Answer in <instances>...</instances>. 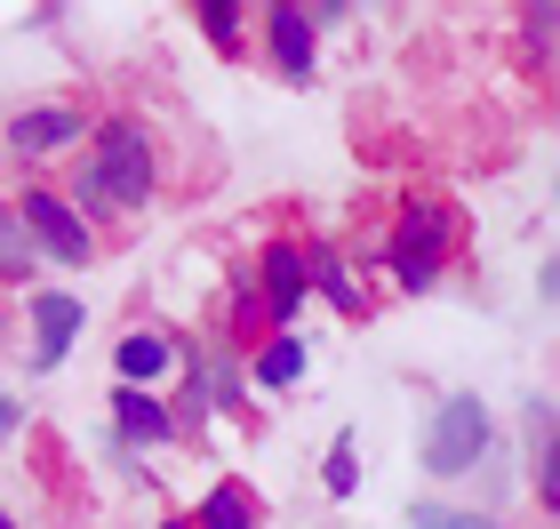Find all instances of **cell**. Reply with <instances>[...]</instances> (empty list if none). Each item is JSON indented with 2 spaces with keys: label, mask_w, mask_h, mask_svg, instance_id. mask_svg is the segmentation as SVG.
<instances>
[{
  "label": "cell",
  "mask_w": 560,
  "mask_h": 529,
  "mask_svg": "<svg viewBox=\"0 0 560 529\" xmlns=\"http://www.w3.org/2000/svg\"><path fill=\"white\" fill-rule=\"evenodd\" d=\"M456 257H465V209H456L448 193H409L393 209L385 241H376V265L393 273L400 297H432Z\"/></svg>",
  "instance_id": "obj_1"
},
{
  "label": "cell",
  "mask_w": 560,
  "mask_h": 529,
  "mask_svg": "<svg viewBox=\"0 0 560 529\" xmlns=\"http://www.w3.org/2000/svg\"><path fill=\"white\" fill-rule=\"evenodd\" d=\"M81 161H89L96 185H105L113 217H137V209H152V200H161V137H152L137 113H105V120L89 129Z\"/></svg>",
  "instance_id": "obj_2"
},
{
  "label": "cell",
  "mask_w": 560,
  "mask_h": 529,
  "mask_svg": "<svg viewBox=\"0 0 560 529\" xmlns=\"http://www.w3.org/2000/svg\"><path fill=\"white\" fill-rule=\"evenodd\" d=\"M497 449V410L480 401L472 386H448L441 401L424 410V434H417V465L432 473V482H465V473Z\"/></svg>",
  "instance_id": "obj_3"
},
{
  "label": "cell",
  "mask_w": 560,
  "mask_h": 529,
  "mask_svg": "<svg viewBox=\"0 0 560 529\" xmlns=\"http://www.w3.org/2000/svg\"><path fill=\"white\" fill-rule=\"evenodd\" d=\"M16 217H24V233H33V257H40V265H57V273H81V265L105 257V241H96L89 225L72 217V200L57 193V176H24Z\"/></svg>",
  "instance_id": "obj_4"
},
{
  "label": "cell",
  "mask_w": 560,
  "mask_h": 529,
  "mask_svg": "<svg viewBox=\"0 0 560 529\" xmlns=\"http://www.w3.org/2000/svg\"><path fill=\"white\" fill-rule=\"evenodd\" d=\"M89 129L96 120L72 105V96H48V105H24V113L0 120V153H9L24 176H48V161H72L89 145Z\"/></svg>",
  "instance_id": "obj_5"
},
{
  "label": "cell",
  "mask_w": 560,
  "mask_h": 529,
  "mask_svg": "<svg viewBox=\"0 0 560 529\" xmlns=\"http://www.w3.org/2000/svg\"><path fill=\"white\" fill-rule=\"evenodd\" d=\"M248 281H257L265 330H296V313L313 306V281H304V241H296V233H272L257 257H248Z\"/></svg>",
  "instance_id": "obj_6"
},
{
  "label": "cell",
  "mask_w": 560,
  "mask_h": 529,
  "mask_svg": "<svg viewBox=\"0 0 560 529\" xmlns=\"http://www.w3.org/2000/svg\"><path fill=\"white\" fill-rule=\"evenodd\" d=\"M24 321H33V353H24V361H33L40 377H57L65 361H72V345H81V330H89V306L72 289H24Z\"/></svg>",
  "instance_id": "obj_7"
},
{
  "label": "cell",
  "mask_w": 560,
  "mask_h": 529,
  "mask_svg": "<svg viewBox=\"0 0 560 529\" xmlns=\"http://www.w3.org/2000/svg\"><path fill=\"white\" fill-rule=\"evenodd\" d=\"M257 41H265V65H272L289 89H313V72H320V33H313V16H304V0H272V9H257Z\"/></svg>",
  "instance_id": "obj_8"
},
{
  "label": "cell",
  "mask_w": 560,
  "mask_h": 529,
  "mask_svg": "<svg viewBox=\"0 0 560 529\" xmlns=\"http://www.w3.org/2000/svg\"><path fill=\"white\" fill-rule=\"evenodd\" d=\"M304 281L337 321H369V273L345 257L337 241H304Z\"/></svg>",
  "instance_id": "obj_9"
},
{
  "label": "cell",
  "mask_w": 560,
  "mask_h": 529,
  "mask_svg": "<svg viewBox=\"0 0 560 529\" xmlns=\"http://www.w3.org/2000/svg\"><path fill=\"white\" fill-rule=\"evenodd\" d=\"M521 434H528V490H537L545 514H560V401L552 393L521 401Z\"/></svg>",
  "instance_id": "obj_10"
},
{
  "label": "cell",
  "mask_w": 560,
  "mask_h": 529,
  "mask_svg": "<svg viewBox=\"0 0 560 529\" xmlns=\"http://www.w3.org/2000/svg\"><path fill=\"white\" fill-rule=\"evenodd\" d=\"M176 441V417L161 393L144 386H113V449H129V458H144V449H168Z\"/></svg>",
  "instance_id": "obj_11"
},
{
  "label": "cell",
  "mask_w": 560,
  "mask_h": 529,
  "mask_svg": "<svg viewBox=\"0 0 560 529\" xmlns=\"http://www.w3.org/2000/svg\"><path fill=\"white\" fill-rule=\"evenodd\" d=\"M168 369H176V330H161V321H137V330H120V345H113V386L161 393Z\"/></svg>",
  "instance_id": "obj_12"
},
{
  "label": "cell",
  "mask_w": 560,
  "mask_h": 529,
  "mask_svg": "<svg viewBox=\"0 0 560 529\" xmlns=\"http://www.w3.org/2000/svg\"><path fill=\"white\" fill-rule=\"evenodd\" d=\"M241 369H248V386H257V393H296L304 377H313V345H304L296 330H272V337H257L241 353Z\"/></svg>",
  "instance_id": "obj_13"
},
{
  "label": "cell",
  "mask_w": 560,
  "mask_h": 529,
  "mask_svg": "<svg viewBox=\"0 0 560 529\" xmlns=\"http://www.w3.org/2000/svg\"><path fill=\"white\" fill-rule=\"evenodd\" d=\"M192 529H265V506H257V490L248 482H209V497L192 506Z\"/></svg>",
  "instance_id": "obj_14"
},
{
  "label": "cell",
  "mask_w": 560,
  "mask_h": 529,
  "mask_svg": "<svg viewBox=\"0 0 560 529\" xmlns=\"http://www.w3.org/2000/svg\"><path fill=\"white\" fill-rule=\"evenodd\" d=\"M0 289H40V257H33V233H24L16 200H0Z\"/></svg>",
  "instance_id": "obj_15"
},
{
  "label": "cell",
  "mask_w": 560,
  "mask_h": 529,
  "mask_svg": "<svg viewBox=\"0 0 560 529\" xmlns=\"http://www.w3.org/2000/svg\"><path fill=\"white\" fill-rule=\"evenodd\" d=\"M185 16L200 24V41H209L217 57H241V48H248V9H241V0H192Z\"/></svg>",
  "instance_id": "obj_16"
},
{
  "label": "cell",
  "mask_w": 560,
  "mask_h": 529,
  "mask_svg": "<svg viewBox=\"0 0 560 529\" xmlns=\"http://www.w3.org/2000/svg\"><path fill=\"white\" fill-rule=\"evenodd\" d=\"M400 529H513V521H497V514H472V506H448L441 490H424V497H409Z\"/></svg>",
  "instance_id": "obj_17"
},
{
  "label": "cell",
  "mask_w": 560,
  "mask_h": 529,
  "mask_svg": "<svg viewBox=\"0 0 560 529\" xmlns=\"http://www.w3.org/2000/svg\"><path fill=\"white\" fill-rule=\"evenodd\" d=\"M472 482H480V506H472V514H497V521H504V506H513V490H521V482H513V449H504V434H497L489 458L472 465Z\"/></svg>",
  "instance_id": "obj_18"
},
{
  "label": "cell",
  "mask_w": 560,
  "mask_h": 529,
  "mask_svg": "<svg viewBox=\"0 0 560 529\" xmlns=\"http://www.w3.org/2000/svg\"><path fill=\"white\" fill-rule=\"evenodd\" d=\"M320 490L337 497V506H345V497H361V434H337L320 449Z\"/></svg>",
  "instance_id": "obj_19"
},
{
  "label": "cell",
  "mask_w": 560,
  "mask_h": 529,
  "mask_svg": "<svg viewBox=\"0 0 560 529\" xmlns=\"http://www.w3.org/2000/svg\"><path fill=\"white\" fill-rule=\"evenodd\" d=\"M552 41H560V9H552V0H537V9H521V57L528 65H552Z\"/></svg>",
  "instance_id": "obj_20"
},
{
  "label": "cell",
  "mask_w": 560,
  "mask_h": 529,
  "mask_svg": "<svg viewBox=\"0 0 560 529\" xmlns=\"http://www.w3.org/2000/svg\"><path fill=\"white\" fill-rule=\"evenodd\" d=\"M24 425H33V401H24V393H0V449H9Z\"/></svg>",
  "instance_id": "obj_21"
},
{
  "label": "cell",
  "mask_w": 560,
  "mask_h": 529,
  "mask_svg": "<svg viewBox=\"0 0 560 529\" xmlns=\"http://www.w3.org/2000/svg\"><path fill=\"white\" fill-rule=\"evenodd\" d=\"M161 529H192V514H161Z\"/></svg>",
  "instance_id": "obj_22"
},
{
  "label": "cell",
  "mask_w": 560,
  "mask_h": 529,
  "mask_svg": "<svg viewBox=\"0 0 560 529\" xmlns=\"http://www.w3.org/2000/svg\"><path fill=\"white\" fill-rule=\"evenodd\" d=\"M0 529H24V521H16V514H9V506H0Z\"/></svg>",
  "instance_id": "obj_23"
},
{
  "label": "cell",
  "mask_w": 560,
  "mask_h": 529,
  "mask_svg": "<svg viewBox=\"0 0 560 529\" xmlns=\"http://www.w3.org/2000/svg\"><path fill=\"white\" fill-rule=\"evenodd\" d=\"M0 337H9V313H0Z\"/></svg>",
  "instance_id": "obj_24"
}]
</instances>
